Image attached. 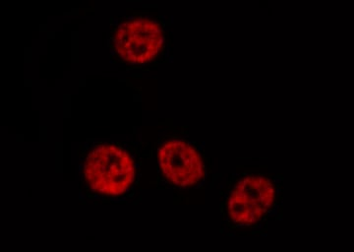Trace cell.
Masks as SVG:
<instances>
[{
  "instance_id": "6da1fadb",
  "label": "cell",
  "mask_w": 354,
  "mask_h": 252,
  "mask_svg": "<svg viewBox=\"0 0 354 252\" xmlns=\"http://www.w3.org/2000/svg\"><path fill=\"white\" fill-rule=\"evenodd\" d=\"M83 174L94 195L118 197L134 183L135 164L127 151L113 144H102L86 156Z\"/></svg>"
},
{
  "instance_id": "7a4b0ae2",
  "label": "cell",
  "mask_w": 354,
  "mask_h": 252,
  "mask_svg": "<svg viewBox=\"0 0 354 252\" xmlns=\"http://www.w3.org/2000/svg\"><path fill=\"white\" fill-rule=\"evenodd\" d=\"M276 200L277 190L271 179L250 174L235 184L230 193L228 216L236 227H252L271 212Z\"/></svg>"
},
{
  "instance_id": "3957f363",
  "label": "cell",
  "mask_w": 354,
  "mask_h": 252,
  "mask_svg": "<svg viewBox=\"0 0 354 252\" xmlns=\"http://www.w3.org/2000/svg\"><path fill=\"white\" fill-rule=\"evenodd\" d=\"M164 42L162 29L149 18H133L118 26L114 34L116 53L124 62L143 64L158 55Z\"/></svg>"
},
{
  "instance_id": "277c9868",
  "label": "cell",
  "mask_w": 354,
  "mask_h": 252,
  "mask_svg": "<svg viewBox=\"0 0 354 252\" xmlns=\"http://www.w3.org/2000/svg\"><path fill=\"white\" fill-rule=\"evenodd\" d=\"M158 162L165 177L177 188L194 186L204 176L199 154L184 140L165 142L158 150Z\"/></svg>"
}]
</instances>
